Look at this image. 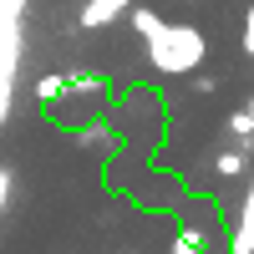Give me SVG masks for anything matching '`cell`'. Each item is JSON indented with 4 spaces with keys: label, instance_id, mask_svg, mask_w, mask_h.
<instances>
[{
    "label": "cell",
    "instance_id": "cell-8",
    "mask_svg": "<svg viewBox=\"0 0 254 254\" xmlns=\"http://www.w3.org/2000/svg\"><path fill=\"white\" fill-rule=\"evenodd\" d=\"M229 137H254V102L249 107H239V112H229Z\"/></svg>",
    "mask_w": 254,
    "mask_h": 254
},
{
    "label": "cell",
    "instance_id": "cell-13",
    "mask_svg": "<svg viewBox=\"0 0 254 254\" xmlns=\"http://www.w3.org/2000/svg\"><path fill=\"white\" fill-rule=\"evenodd\" d=\"M5 198H10V168H0V208H5Z\"/></svg>",
    "mask_w": 254,
    "mask_h": 254
},
{
    "label": "cell",
    "instance_id": "cell-10",
    "mask_svg": "<svg viewBox=\"0 0 254 254\" xmlns=\"http://www.w3.org/2000/svg\"><path fill=\"white\" fill-rule=\"evenodd\" d=\"M127 15H132V26H137V36L147 41V36H153L158 26H163V20L153 15V10H147V5H127Z\"/></svg>",
    "mask_w": 254,
    "mask_h": 254
},
{
    "label": "cell",
    "instance_id": "cell-1",
    "mask_svg": "<svg viewBox=\"0 0 254 254\" xmlns=\"http://www.w3.org/2000/svg\"><path fill=\"white\" fill-rule=\"evenodd\" d=\"M147 61L163 76H188L203 61V31L183 26V20H163V26L147 36Z\"/></svg>",
    "mask_w": 254,
    "mask_h": 254
},
{
    "label": "cell",
    "instance_id": "cell-9",
    "mask_svg": "<svg viewBox=\"0 0 254 254\" xmlns=\"http://www.w3.org/2000/svg\"><path fill=\"white\" fill-rule=\"evenodd\" d=\"M66 97V76H36V102H61Z\"/></svg>",
    "mask_w": 254,
    "mask_h": 254
},
{
    "label": "cell",
    "instance_id": "cell-5",
    "mask_svg": "<svg viewBox=\"0 0 254 254\" xmlns=\"http://www.w3.org/2000/svg\"><path fill=\"white\" fill-rule=\"evenodd\" d=\"M203 249H208V224H183L173 239V254H203Z\"/></svg>",
    "mask_w": 254,
    "mask_h": 254
},
{
    "label": "cell",
    "instance_id": "cell-4",
    "mask_svg": "<svg viewBox=\"0 0 254 254\" xmlns=\"http://www.w3.org/2000/svg\"><path fill=\"white\" fill-rule=\"evenodd\" d=\"M229 254H254V173H249V193H244V208H239L234 239H229Z\"/></svg>",
    "mask_w": 254,
    "mask_h": 254
},
{
    "label": "cell",
    "instance_id": "cell-3",
    "mask_svg": "<svg viewBox=\"0 0 254 254\" xmlns=\"http://www.w3.org/2000/svg\"><path fill=\"white\" fill-rule=\"evenodd\" d=\"M127 5H132V0H87V5H81V31H102V26H112V20H122Z\"/></svg>",
    "mask_w": 254,
    "mask_h": 254
},
{
    "label": "cell",
    "instance_id": "cell-11",
    "mask_svg": "<svg viewBox=\"0 0 254 254\" xmlns=\"http://www.w3.org/2000/svg\"><path fill=\"white\" fill-rule=\"evenodd\" d=\"M188 81H193V92H198V97H208V92H214V87H219V81H214V76H203L198 66H193V71H188Z\"/></svg>",
    "mask_w": 254,
    "mask_h": 254
},
{
    "label": "cell",
    "instance_id": "cell-7",
    "mask_svg": "<svg viewBox=\"0 0 254 254\" xmlns=\"http://www.w3.org/2000/svg\"><path fill=\"white\" fill-rule=\"evenodd\" d=\"M76 142L87 147V153H112V132H107V127H102V122L81 127V132H76Z\"/></svg>",
    "mask_w": 254,
    "mask_h": 254
},
{
    "label": "cell",
    "instance_id": "cell-6",
    "mask_svg": "<svg viewBox=\"0 0 254 254\" xmlns=\"http://www.w3.org/2000/svg\"><path fill=\"white\" fill-rule=\"evenodd\" d=\"M214 168H219V178H239L244 168H249V147H239V142H234V147H224V153L214 158Z\"/></svg>",
    "mask_w": 254,
    "mask_h": 254
},
{
    "label": "cell",
    "instance_id": "cell-2",
    "mask_svg": "<svg viewBox=\"0 0 254 254\" xmlns=\"http://www.w3.org/2000/svg\"><path fill=\"white\" fill-rule=\"evenodd\" d=\"M20 15H26V0H0V122L10 117L20 76Z\"/></svg>",
    "mask_w": 254,
    "mask_h": 254
},
{
    "label": "cell",
    "instance_id": "cell-12",
    "mask_svg": "<svg viewBox=\"0 0 254 254\" xmlns=\"http://www.w3.org/2000/svg\"><path fill=\"white\" fill-rule=\"evenodd\" d=\"M244 51H249V56H254V5H249V10H244Z\"/></svg>",
    "mask_w": 254,
    "mask_h": 254
}]
</instances>
